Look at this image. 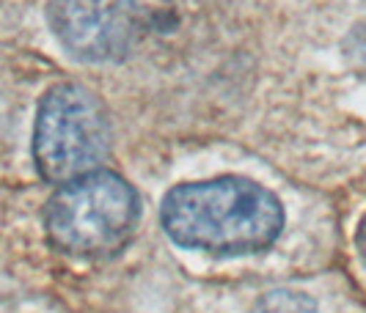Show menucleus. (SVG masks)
Listing matches in <instances>:
<instances>
[{"instance_id": "obj_5", "label": "nucleus", "mask_w": 366, "mask_h": 313, "mask_svg": "<svg viewBox=\"0 0 366 313\" xmlns=\"http://www.w3.org/2000/svg\"><path fill=\"white\" fill-rule=\"evenodd\" d=\"M257 313H314V302L306 297L290 294V292H275L259 305Z\"/></svg>"}, {"instance_id": "obj_1", "label": "nucleus", "mask_w": 366, "mask_h": 313, "mask_svg": "<svg viewBox=\"0 0 366 313\" xmlns=\"http://www.w3.org/2000/svg\"><path fill=\"white\" fill-rule=\"evenodd\" d=\"M177 245L218 256L270 247L284 228V206L267 187L242 176H218L174 187L160 212Z\"/></svg>"}, {"instance_id": "obj_4", "label": "nucleus", "mask_w": 366, "mask_h": 313, "mask_svg": "<svg viewBox=\"0 0 366 313\" xmlns=\"http://www.w3.org/2000/svg\"><path fill=\"white\" fill-rule=\"evenodd\" d=\"M50 28L58 41L83 61H119L147 28L141 0H50Z\"/></svg>"}, {"instance_id": "obj_6", "label": "nucleus", "mask_w": 366, "mask_h": 313, "mask_svg": "<svg viewBox=\"0 0 366 313\" xmlns=\"http://www.w3.org/2000/svg\"><path fill=\"white\" fill-rule=\"evenodd\" d=\"M358 247H361V253H364V258H366V217H364V222H361V231H358Z\"/></svg>"}, {"instance_id": "obj_3", "label": "nucleus", "mask_w": 366, "mask_h": 313, "mask_svg": "<svg viewBox=\"0 0 366 313\" xmlns=\"http://www.w3.org/2000/svg\"><path fill=\"white\" fill-rule=\"evenodd\" d=\"M110 151V124L89 88L61 83L44 93L34 129V160L53 185H69L99 170Z\"/></svg>"}, {"instance_id": "obj_2", "label": "nucleus", "mask_w": 366, "mask_h": 313, "mask_svg": "<svg viewBox=\"0 0 366 313\" xmlns=\"http://www.w3.org/2000/svg\"><path fill=\"white\" fill-rule=\"evenodd\" d=\"M47 237L72 256H105L129 240L138 222V195L113 170H94L61 185L47 203Z\"/></svg>"}]
</instances>
